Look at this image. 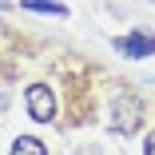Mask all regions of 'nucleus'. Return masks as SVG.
Here are the masks:
<instances>
[{"label": "nucleus", "instance_id": "obj_1", "mask_svg": "<svg viewBox=\"0 0 155 155\" xmlns=\"http://www.w3.org/2000/svg\"><path fill=\"white\" fill-rule=\"evenodd\" d=\"M139 115H143V104H139L135 96H115V104H111V123H115V131H123V135L139 131Z\"/></svg>", "mask_w": 155, "mask_h": 155}, {"label": "nucleus", "instance_id": "obj_2", "mask_svg": "<svg viewBox=\"0 0 155 155\" xmlns=\"http://www.w3.org/2000/svg\"><path fill=\"white\" fill-rule=\"evenodd\" d=\"M24 100H28V115H32L36 123H52V119H56V96H52V87L32 84Z\"/></svg>", "mask_w": 155, "mask_h": 155}, {"label": "nucleus", "instance_id": "obj_3", "mask_svg": "<svg viewBox=\"0 0 155 155\" xmlns=\"http://www.w3.org/2000/svg\"><path fill=\"white\" fill-rule=\"evenodd\" d=\"M115 52L131 56V60H143V56H151V52H155V36H147V32H131V36H119V40H115Z\"/></svg>", "mask_w": 155, "mask_h": 155}, {"label": "nucleus", "instance_id": "obj_4", "mask_svg": "<svg viewBox=\"0 0 155 155\" xmlns=\"http://www.w3.org/2000/svg\"><path fill=\"white\" fill-rule=\"evenodd\" d=\"M12 155H48V147H44L40 139H32V135H20V139L12 143Z\"/></svg>", "mask_w": 155, "mask_h": 155}, {"label": "nucleus", "instance_id": "obj_5", "mask_svg": "<svg viewBox=\"0 0 155 155\" xmlns=\"http://www.w3.org/2000/svg\"><path fill=\"white\" fill-rule=\"evenodd\" d=\"M24 8L28 12H52V16H68L64 4H56V0H24Z\"/></svg>", "mask_w": 155, "mask_h": 155}, {"label": "nucleus", "instance_id": "obj_6", "mask_svg": "<svg viewBox=\"0 0 155 155\" xmlns=\"http://www.w3.org/2000/svg\"><path fill=\"white\" fill-rule=\"evenodd\" d=\"M143 151H147V155H155V131L147 135V147H143Z\"/></svg>", "mask_w": 155, "mask_h": 155}, {"label": "nucleus", "instance_id": "obj_7", "mask_svg": "<svg viewBox=\"0 0 155 155\" xmlns=\"http://www.w3.org/2000/svg\"><path fill=\"white\" fill-rule=\"evenodd\" d=\"M0 8H4V0H0Z\"/></svg>", "mask_w": 155, "mask_h": 155}]
</instances>
